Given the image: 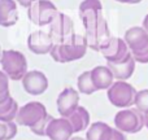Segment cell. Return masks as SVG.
<instances>
[{
    "instance_id": "f546056e",
    "label": "cell",
    "mask_w": 148,
    "mask_h": 140,
    "mask_svg": "<svg viewBox=\"0 0 148 140\" xmlns=\"http://www.w3.org/2000/svg\"><path fill=\"white\" fill-rule=\"evenodd\" d=\"M70 140H86V139H83V138H81V136H74V138H72Z\"/></svg>"
},
{
    "instance_id": "44dd1931",
    "label": "cell",
    "mask_w": 148,
    "mask_h": 140,
    "mask_svg": "<svg viewBox=\"0 0 148 140\" xmlns=\"http://www.w3.org/2000/svg\"><path fill=\"white\" fill-rule=\"evenodd\" d=\"M77 87H78V91L83 95H91L97 91L94 84V81H92L91 71H83L81 75H78Z\"/></svg>"
},
{
    "instance_id": "5bb4252c",
    "label": "cell",
    "mask_w": 148,
    "mask_h": 140,
    "mask_svg": "<svg viewBox=\"0 0 148 140\" xmlns=\"http://www.w3.org/2000/svg\"><path fill=\"white\" fill-rule=\"evenodd\" d=\"M55 43L51 35L44 31H34L27 38V47L35 55H47L51 53Z\"/></svg>"
},
{
    "instance_id": "f1b7e54d",
    "label": "cell",
    "mask_w": 148,
    "mask_h": 140,
    "mask_svg": "<svg viewBox=\"0 0 148 140\" xmlns=\"http://www.w3.org/2000/svg\"><path fill=\"white\" fill-rule=\"evenodd\" d=\"M118 3H123V4H133L134 0H116Z\"/></svg>"
},
{
    "instance_id": "4fadbf2b",
    "label": "cell",
    "mask_w": 148,
    "mask_h": 140,
    "mask_svg": "<svg viewBox=\"0 0 148 140\" xmlns=\"http://www.w3.org/2000/svg\"><path fill=\"white\" fill-rule=\"evenodd\" d=\"M131 52L129 49V46L126 44L125 39L116 38V36L110 39L109 44L101 51V55L107 60V62H121Z\"/></svg>"
},
{
    "instance_id": "7c38bea8",
    "label": "cell",
    "mask_w": 148,
    "mask_h": 140,
    "mask_svg": "<svg viewBox=\"0 0 148 140\" xmlns=\"http://www.w3.org/2000/svg\"><path fill=\"white\" fill-rule=\"evenodd\" d=\"M73 134L74 130L72 123L64 117L52 118L46 131V136H48L49 140H70Z\"/></svg>"
},
{
    "instance_id": "d4e9b609",
    "label": "cell",
    "mask_w": 148,
    "mask_h": 140,
    "mask_svg": "<svg viewBox=\"0 0 148 140\" xmlns=\"http://www.w3.org/2000/svg\"><path fill=\"white\" fill-rule=\"evenodd\" d=\"M109 140H127V138L125 136V134H123L122 131L117 130V128H113Z\"/></svg>"
},
{
    "instance_id": "7a4b0ae2",
    "label": "cell",
    "mask_w": 148,
    "mask_h": 140,
    "mask_svg": "<svg viewBox=\"0 0 148 140\" xmlns=\"http://www.w3.org/2000/svg\"><path fill=\"white\" fill-rule=\"evenodd\" d=\"M52 115L47 113V109L42 102L30 101L20 108L16 117V122L21 126H26L35 135L46 136L47 126L51 122Z\"/></svg>"
},
{
    "instance_id": "9c48e42d",
    "label": "cell",
    "mask_w": 148,
    "mask_h": 140,
    "mask_svg": "<svg viewBox=\"0 0 148 140\" xmlns=\"http://www.w3.org/2000/svg\"><path fill=\"white\" fill-rule=\"evenodd\" d=\"M48 34L51 35L55 44L62 43V42L70 39L73 35H75L73 20L69 16L65 14V13L59 12L56 14V17L53 18V21L49 23V33Z\"/></svg>"
},
{
    "instance_id": "603a6c76",
    "label": "cell",
    "mask_w": 148,
    "mask_h": 140,
    "mask_svg": "<svg viewBox=\"0 0 148 140\" xmlns=\"http://www.w3.org/2000/svg\"><path fill=\"white\" fill-rule=\"evenodd\" d=\"M135 108L144 115L148 114V89L138 91L135 97Z\"/></svg>"
},
{
    "instance_id": "277c9868",
    "label": "cell",
    "mask_w": 148,
    "mask_h": 140,
    "mask_svg": "<svg viewBox=\"0 0 148 140\" xmlns=\"http://www.w3.org/2000/svg\"><path fill=\"white\" fill-rule=\"evenodd\" d=\"M126 44L131 55L139 64H148V33L143 26H134L125 33Z\"/></svg>"
},
{
    "instance_id": "8992f818",
    "label": "cell",
    "mask_w": 148,
    "mask_h": 140,
    "mask_svg": "<svg viewBox=\"0 0 148 140\" xmlns=\"http://www.w3.org/2000/svg\"><path fill=\"white\" fill-rule=\"evenodd\" d=\"M136 91L134 86L127 83L126 81H117L110 86L107 91V96L109 102L116 108L120 109H127L135 104Z\"/></svg>"
},
{
    "instance_id": "d6a6232c",
    "label": "cell",
    "mask_w": 148,
    "mask_h": 140,
    "mask_svg": "<svg viewBox=\"0 0 148 140\" xmlns=\"http://www.w3.org/2000/svg\"><path fill=\"white\" fill-rule=\"evenodd\" d=\"M1 55H3V51H1V47H0V59H1Z\"/></svg>"
},
{
    "instance_id": "8fae6325",
    "label": "cell",
    "mask_w": 148,
    "mask_h": 140,
    "mask_svg": "<svg viewBox=\"0 0 148 140\" xmlns=\"http://www.w3.org/2000/svg\"><path fill=\"white\" fill-rule=\"evenodd\" d=\"M23 89L29 95L33 96H39L44 94L48 88V79L46 74L39 70H30L26 73V75L22 79Z\"/></svg>"
},
{
    "instance_id": "7402d4cb",
    "label": "cell",
    "mask_w": 148,
    "mask_h": 140,
    "mask_svg": "<svg viewBox=\"0 0 148 140\" xmlns=\"http://www.w3.org/2000/svg\"><path fill=\"white\" fill-rule=\"evenodd\" d=\"M10 91H9V78L3 70H0V104L5 102L10 99Z\"/></svg>"
},
{
    "instance_id": "52a82bcc",
    "label": "cell",
    "mask_w": 148,
    "mask_h": 140,
    "mask_svg": "<svg viewBox=\"0 0 148 140\" xmlns=\"http://www.w3.org/2000/svg\"><path fill=\"white\" fill-rule=\"evenodd\" d=\"M114 126L123 134H136L143 127H146L144 114L139 112L136 108L122 109L116 114Z\"/></svg>"
},
{
    "instance_id": "3957f363",
    "label": "cell",
    "mask_w": 148,
    "mask_h": 140,
    "mask_svg": "<svg viewBox=\"0 0 148 140\" xmlns=\"http://www.w3.org/2000/svg\"><path fill=\"white\" fill-rule=\"evenodd\" d=\"M87 48H88V44H87L86 36L75 34L68 40L55 44L49 55L56 62L66 64V62H72L82 59L86 55Z\"/></svg>"
},
{
    "instance_id": "1f68e13d",
    "label": "cell",
    "mask_w": 148,
    "mask_h": 140,
    "mask_svg": "<svg viewBox=\"0 0 148 140\" xmlns=\"http://www.w3.org/2000/svg\"><path fill=\"white\" fill-rule=\"evenodd\" d=\"M140 1H143V0H134L133 4H138V3H140Z\"/></svg>"
},
{
    "instance_id": "ffe728a7",
    "label": "cell",
    "mask_w": 148,
    "mask_h": 140,
    "mask_svg": "<svg viewBox=\"0 0 148 140\" xmlns=\"http://www.w3.org/2000/svg\"><path fill=\"white\" fill-rule=\"evenodd\" d=\"M18 105L13 97L0 104V122H13L18 114Z\"/></svg>"
},
{
    "instance_id": "cb8c5ba5",
    "label": "cell",
    "mask_w": 148,
    "mask_h": 140,
    "mask_svg": "<svg viewBox=\"0 0 148 140\" xmlns=\"http://www.w3.org/2000/svg\"><path fill=\"white\" fill-rule=\"evenodd\" d=\"M7 125V136L5 140H12L17 134V125L14 122H5Z\"/></svg>"
},
{
    "instance_id": "ba28073f",
    "label": "cell",
    "mask_w": 148,
    "mask_h": 140,
    "mask_svg": "<svg viewBox=\"0 0 148 140\" xmlns=\"http://www.w3.org/2000/svg\"><path fill=\"white\" fill-rule=\"evenodd\" d=\"M59 13L56 5L49 0H35L27 8V17L34 25L46 26L53 21L56 14Z\"/></svg>"
},
{
    "instance_id": "ac0fdd59",
    "label": "cell",
    "mask_w": 148,
    "mask_h": 140,
    "mask_svg": "<svg viewBox=\"0 0 148 140\" xmlns=\"http://www.w3.org/2000/svg\"><path fill=\"white\" fill-rule=\"evenodd\" d=\"M68 120L72 123L74 132H81L90 127V113L83 107H78V109L72 113Z\"/></svg>"
},
{
    "instance_id": "4dcf8cb0",
    "label": "cell",
    "mask_w": 148,
    "mask_h": 140,
    "mask_svg": "<svg viewBox=\"0 0 148 140\" xmlns=\"http://www.w3.org/2000/svg\"><path fill=\"white\" fill-rule=\"evenodd\" d=\"M144 120H146V127H147V130H148V114L144 115Z\"/></svg>"
},
{
    "instance_id": "d6986e66",
    "label": "cell",
    "mask_w": 148,
    "mask_h": 140,
    "mask_svg": "<svg viewBox=\"0 0 148 140\" xmlns=\"http://www.w3.org/2000/svg\"><path fill=\"white\" fill-rule=\"evenodd\" d=\"M113 127L105 122H94L86 132V140H109Z\"/></svg>"
},
{
    "instance_id": "4316f807",
    "label": "cell",
    "mask_w": 148,
    "mask_h": 140,
    "mask_svg": "<svg viewBox=\"0 0 148 140\" xmlns=\"http://www.w3.org/2000/svg\"><path fill=\"white\" fill-rule=\"evenodd\" d=\"M17 1H18V4L22 5L23 8H30L31 4H33L35 0H17Z\"/></svg>"
},
{
    "instance_id": "484cf974",
    "label": "cell",
    "mask_w": 148,
    "mask_h": 140,
    "mask_svg": "<svg viewBox=\"0 0 148 140\" xmlns=\"http://www.w3.org/2000/svg\"><path fill=\"white\" fill-rule=\"evenodd\" d=\"M7 136V125L5 122H0V140H5Z\"/></svg>"
},
{
    "instance_id": "83f0119b",
    "label": "cell",
    "mask_w": 148,
    "mask_h": 140,
    "mask_svg": "<svg viewBox=\"0 0 148 140\" xmlns=\"http://www.w3.org/2000/svg\"><path fill=\"white\" fill-rule=\"evenodd\" d=\"M143 29L148 33V14L144 17V20H143Z\"/></svg>"
},
{
    "instance_id": "6da1fadb",
    "label": "cell",
    "mask_w": 148,
    "mask_h": 140,
    "mask_svg": "<svg viewBox=\"0 0 148 140\" xmlns=\"http://www.w3.org/2000/svg\"><path fill=\"white\" fill-rule=\"evenodd\" d=\"M79 18L86 30V40L92 51L101 52L113 38L103 16L100 0H83L79 5Z\"/></svg>"
},
{
    "instance_id": "5b68a950",
    "label": "cell",
    "mask_w": 148,
    "mask_h": 140,
    "mask_svg": "<svg viewBox=\"0 0 148 140\" xmlns=\"http://www.w3.org/2000/svg\"><path fill=\"white\" fill-rule=\"evenodd\" d=\"M0 64H1L3 71L12 81H20V79L22 81L27 73V61H26L25 55L14 49L3 51Z\"/></svg>"
},
{
    "instance_id": "e0dca14e",
    "label": "cell",
    "mask_w": 148,
    "mask_h": 140,
    "mask_svg": "<svg viewBox=\"0 0 148 140\" xmlns=\"http://www.w3.org/2000/svg\"><path fill=\"white\" fill-rule=\"evenodd\" d=\"M91 75H92V81L96 87L97 91L101 89H109L110 86L114 83V75L110 71V69L108 66H96L91 70Z\"/></svg>"
},
{
    "instance_id": "30bf717a",
    "label": "cell",
    "mask_w": 148,
    "mask_h": 140,
    "mask_svg": "<svg viewBox=\"0 0 148 140\" xmlns=\"http://www.w3.org/2000/svg\"><path fill=\"white\" fill-rule=\"evenodd\" d=\"M57 112L61 117L68 118L79 107V94L72 87H66L59 94L56 100Z\"/></svg>"
},
{
    "instance_id": "2e32d148",
    "label": "cell",
    "mask_w": 148,
    "mask_h": 140,
    "mask_svg": "<svg viewBox=\"0 0 148 140\" xmlns=\"http://www.w3.org/2000/svg\"><path fill=\"white\" fill-rule=\"evenodd\" d=\"M18 21L17 3L14 0H0V26L10 27Z\"/></svg>"
},
{
    "instance_id": "9a60e30c",
    "label": "cell",
    "mask_w": 148,
    "mask_h": 140,
    "mask_svg": "<svg viewBox=\"0 0 148 140\" xmlns=\"http://www.w3.org/2000/svg\"><path fill=\"white\" fill-rule=\"evenodd\" d=\"M135 65L136 61L131 53L121 62H107V66L110 69L114 79L117 81H127L129 78H131L135 71Z\"/></svg>"
}]
</instances>
